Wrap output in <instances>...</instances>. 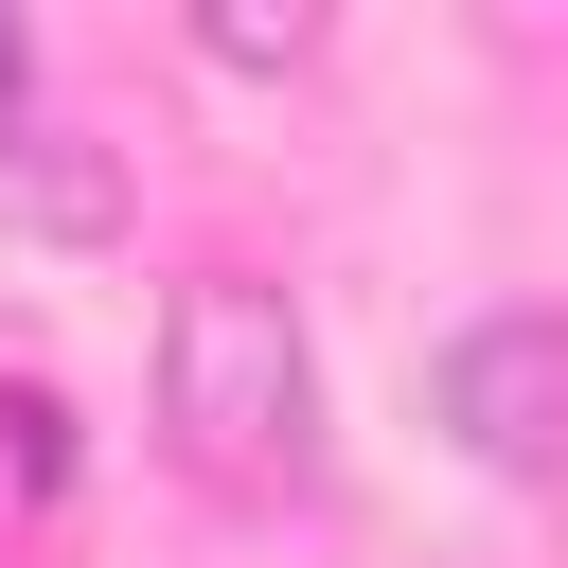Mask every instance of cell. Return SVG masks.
<instances>
[{
    "mask_svg": "<svg viewBox=\"0 0 568 568\" xmlns=\"http://www.w3.org/2000/svg\"><path fill=\"white\" fill-rule=\"evenodd\" d=\"M18 124H36V36L0 18V142H18Z\"/></svg>",
    "mask_w": 568,
    "mask_h": 568,
    "instance_id": "6",
    "label": "cell"
},
{
    "mask_svg": "<svg viewBox=\"0 0 568 568\" xmlns=\"http://www.w3.org/2000/svg\"><path fill=\"white\" fill-rule=\"evenodd\" d=\"M0 462H18V497H53V479H71V408H53L36 373L0 390Z\"/></svg>",
    "mask_w": 568,
    "mask_h": 568,
    "instance_id": "4",
    "label": "cell"
},
{
    "mask_svg": "<svg viewBox=\"0 0 568 568\" xmlns=\"http://www.w3.org/2000/svg\"><path fill=\"white\" fill-rule=\"evenodd\" d=\"M0 213L89 248V231H124V178H106V142H71V124H18V142H0Z\"/></svg>",
    "mask_w": 568,
    "mask_h": 568,
    "instance_id": "3",
    "label": "cell"
},
{
    "mask_svg": "<svg viewBox=\"0 0 568 568\" xmlns=\"http://www.w3.org/2000/svg\"><path fill=\"white\" fill-rule=\"evenodd\" d=\"M160 444L213 497H302L320 479V355H302V302L284 284L195 266L160 302Z\"/></svg>",
    "mask_w": 568,
    "mask_h": 568,
    "instance_id": "1",
    "label": "cell"
},
{
    "mask_svg": "<svg viewBox=\"0 0 568 568\" xmlns=\"http://www.w3.org/2000/svg\"><path fill=\"white\" fill-rule=\"evenodd\" d=\"M444 426H462V462L479 479H532V497H568V320H462L444 337Z\"/></svg>",
    "mask_w": 568,
    "mask_h": 568,
    "instance_id": "2",
    "label": "cell"
},
{
    "mask_svg": "<svg viewBox=\"0 0 568 568\" xmlns=\"http://www.w3.org/2000/svg\"><path fill=\"white\" fill-rule=\"evenodd\" d=\"M213 53H231V71H302L320 36H302V18H213Z\"/></svg>",
    "mask_w": 568,
    "mask_h": 568,
    "instance_id": "5",
    "label": "cell"
}]
</instances>
